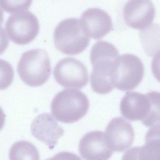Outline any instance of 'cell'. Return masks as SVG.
I'll return each mask as SVG.
<instances>
[{
  "mask_svg": "<svg viewBox=\"0 0 160 160\" xmlns=\"http://www.w3.org/2000/svg\"><path fill=\"white\" fill-rule=\"evenodd\" d=\"M144 74V66L141 60L135 55L124 54L116 61L111 82L114 88L122 91H129L140 84Z\"/></svg>",
  "mask_w": 160,
  "mask_h": 160,
  "instance_id": "cell-6",
  "label": "cell"
},
{
  "mask_svg": "<svg viewBox=\"0 0 160 160\" xmlns=\"http://www.w3.org/2000/svg\"><path fill=\"white\" fill-rule=\"evenodd\" d=\"M78 150L80 156L85 160H108L113 153L104 133L99 131L86 134L80 139Z\"/></svg>",
  "mask_w": 160,
  "mask_h": 160,
  "instance_id": "cell-11",
  "label": "cell"
},
{
  "mask_svg": "<svg viewBox=\"0 0 160 160\" xmlns=\"http://www.w3.org/2000/svg\"><path fill=\"white\" fill-rule=\"evenodd\" d=\"M51 72L49 56L45 50L40 48L23 53L18 65L21 80L32 87H39L46 83Z\"/></svg>",
  "mask_w": 160,
  "mask_h": 160,
  "instance_id": "cell-4",
  "label": "cell"
},
{
  "mask_svg": "<svg viewBox=\"0 0 160 160\" xmlns=\"http://www.w3.org/2000/svg\"><path fill=\"white\" fill-rule=\"evenodd\" d=\"M88 97L74 89H65L55 96L51 105L52 115L63 123L76 122L83 118L89 108Z\"/></svg>",
  "mask_w": 160,
  "mask_h": 160,
  "instance_id": "cell-3",
  "label": "cell"
},
{
  "mask_svg": "<svg viewBox=\"0 0 160 160\" xmlns=\"http://www.w3.org/2000/svg\"><path fill=\"white\" fill-rule=\"evenodd\" d=\"M4 21V18H3V12L2 10L0 8V26H2L3 24Z\"/></svg>",
  "mask_w": 160,
  "mask_h": 160,
  "instance_id": "cell-20",
  "label": "cell"
},
{
  "mask_svg": "<svg viewBox=\"0 0 160 160\" xmlns=\"http://www.w3.org/2000/svg\"><path fill=\"white\" fill-rule=\"evenodd\" d=\"M104 134L109 148L118 152L129 148L134 140L132 126L122 117L113 118L107 126Z\"/></svg>",
  "mask_w": 160,
  "mask_h": 160,
  "instance_id": "cell-10",
  "label": "cell"
},
{
  "mask_svg": "<svg viewBox=\"0 0 160 160\" xmlns=\"http://www.w3.org/2000/svg\"><path fill=\"white\" fill-rule=\"evenodd\" d=\"M5 121V115L3 110L0 107V131L2 130Z\"/></svg>",
  "mask_w": 160,
  "mask_h": 160,
  "instance_id": "cell-19",
  "label": "cell"
},
{
  "mask_svg": "<svg viewBox=\"0 0 160 160\" xmlns=\"http://www.w3.org/2000/svg\"><path fill=\"white\" fill-rule=\"evenodd\" d=\"M122 115L131 121H141L147 127L159 126L160 122V93L151 92L146 94L128 92L120 104Z\"/></svg>",
  "mask_w": 160,
  "mask_h": 160,
  "instance_id": "cell-2",
  "label": "cell"
},
{
  "mask_svg": "<svg viewBox=\"0 0 160 160\" xmlns=\"http://www.w3.org/2000/svg\"><path fill=\"white\" fill-rule=\"evenodd\" d=\"M159 126L152 127L146 137V143L141 148H134L127 152L125 156H138L139 159H153L159 156Z\"/></svg>",
  "mask_w": 160,
  "mask_h": 160,
  "instance_id": "cell-14",
  "label": "cell"
},
{
  "mask_svg": "<svg viewBox=\"0 0 160 160\" xmlns=\"http://www.w3.org/2000/svg\"><path fill=\"white\" fill-rule=\"evenodd\" d=\"M53 38L56 48L70 56L82 53L90 42L89 37L82 29L80 20L74 18L62 21L55 28Z\"/></svg>",
  "mask_w": 160,
  "mask_h": 160,
  "instance_id": "cell-5",
  "label": "cell"
},
{
  "mask_svg": "<svg viewBox=\"0 0 160 160\" xmlns=\"http://www.w3.org/2000/svg\"><path fill=\"white\" fill-rule=\"evenodd\" d=\"M119 57L118 49L108 42L99 41L93 46L90 53L91 62L93 68L91 74L90 84L94 92L105 94L114 89L111 75Z\"/></svg>",
  "mask_w": 160,
  "mask_h": 160,
  "instance_id": "cell-1",
  "label": "cell"
},
{
  "mask_svg": "<svg viewBox=\"0 0 160 160\" xmlns=\"http://www.w3.org/2000/svg\"><path fill=\"white\" fill-rule=\"evenodd\" d=\"M33 0H0V7L6 12L17 13L28 10Z\"/></svg>",
  "mask_w": 160,
  "mask_h": 160,
  "instance_id": "cell-16",
  "label": "cell"
},
{
  "mask_svg": "<svg viewBox=\"0 0 160 160\" xmlns=\"http://www.w3.org/2000/svg\"><path fill=\"white\" fill-rule=\"evenodd\" d=\"M14 72L12 65L6 61L0 59V90L7 89L13 81Z\"/></svg>",
  "mask_w": 160,
  "mask_h": 160,
  "instance_id": "cell-17",
  "label": "cell"
},
{
  "mask_svg": "<svg viewBox=\"0 0 160 160\" xmlns=\"http://www.w3.org/2000/svg\"><path fill=\"white\" fill-rule=\"evenodd\" d=\"M53 75L57 83L65 88H82L88 82L87 67L73 58L61 60L54 68Z\"/></svg>",
  "mask_w": 160,
  "mask_h": 160,
  "instance_id": "cell-8",
  "label": "cell"
},
{
  "mask_svg": "<svg viewBox=\"0 0 160 160\" xmlns=\"http://www.w3.org/2000/svg\"><path fill=\"white\" fill-rule=\"evenodd\" d=\"M5 28L12 42L16 44L25 45L31 42L37 37L40 25L37 17L27 11L9 17Z\"/></svg>",
  "mask_w": 160,
  "mask_h": 160,
  "instance_id": "cell-7",
  "label": "cell"
},
{
  "mask_svg": "<svg viewBox=\"0 0 160 160\" xmlns=\"http://www.w3.org/2000/svg\"><path fill=\"white\" fill-rule=\"evenodd\" d=\"M155 13L151 0H129L123 8V18L130 28L145 29L152 23Z\"/></svg>",
  "mask_w": 160,
  "mask_h": 160,
  "instance_id": "cell-9",
  "label": "cell"
},
{
  "mask_svg": "<svg viewBox=\"0 0 160 160\" xmlns=\"http://www.w3.org/2000/svg\"><path fill=\"white\" fill-rule=\"evenodd\" d=\"M31 130L35 138L44 142L51 149L54 148L64 133L63 129L48 113L37 116L32 121Z\"/></svg>",
  "mask_w": 160,
  "mask_h": 160,
  "instance_id": "cell-13",
  "label": "cell"
},
{
  "mask_svg": "<svg viewBox=\"0 0 160 160\" xmlns=\"http://www.w3.org/2000/svg\"><path fill=\"white\" fill-rule=\"evenodd\" d=\"M9 40L3 28L0 26V55L3 54L8 48Z\"/></svg>",
  "mask_w": 160,
  "mask_h": 160,
  "instance_id": "cell-18",
  "label": "cell"
},
{
  "mask_svg": "<svg viewBox=\"0 0 160 160\" xmlns=\"http://www.w3.org/2000/svg\"><path fill=\"white\" fill-rule=\"evenodd\" d=\"M81 27L88 36L99 40L108 34L113 27L110 16L99 8H90L86 10L81 16Z\"/></svg>",
  "mask_w": 160,
  "mask_h": 160,
  "instance_id": "cell-12",
  "label": "cell"
},
{
  "mask_svg": "<svg viewBox=\"0 0 160 160\" xmlns=\"http://www.w3.org/2000/svg\"><path fill=\"white\" fill-rule=\"evenodd\" d=\"M10 159L39 160L40 154L37 148L30 142L27 141H18L10 149Z\"/></svg>",
  "mask_w": 160,
  "mask_h": 160,
  "instance_id": "cell-15",
  "label": "cell"
}]
</instances>
